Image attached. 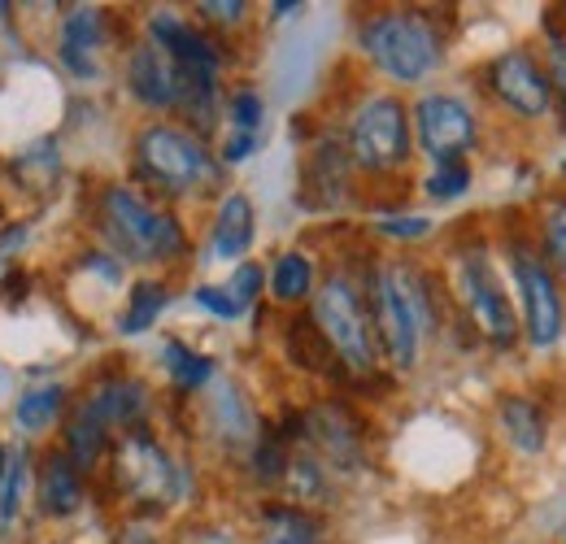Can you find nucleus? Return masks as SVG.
<instances>
[{"label": "nucleus", "instance_id": "f257e3e1", "mask_svg": "<svg viewBox=\"0 0 566 544\" xmlns=\"http://www.w3.org/2000/svg\"><path fill=\"white\" fill-rule=\"evenodd\" d=\"M96 218H101V231H105L114 258H123V262L166 266V262H179L188 253V236H184L179 218L148 205L132 188H118V184L105 188Z\"/></svg>", "mask_w": 566, "mask_h": 544}, {"label": "nucleus", "instance_id": "f03ea898", "mask_svg": "<svg viewBox=\"0 0 566 544\" xmlns=\"http://www.w3.org/2000/svg\"><path fill=\"white\" fill-rule=\"evenodd\" d=\"M370 318L384 357L397 370H415L419 362V341L436 327L431 318V287L423 274L406 266H379L370 279Z\"/></svg>", "mask_w": 566, "mask_h": 544}, {"label": "nucleus", "instance_id": "7ed1b4c3", "mask_svg": "<svg viewBox=\"0 0 566 544\" xmlns=\"http://www.w3.org/2000/svg\"><path fill=\"white\" fill-rule=\"evenodd\" d=\"M357 44L361 53L384 70L392 83H423L444 62V40L436 31V22L419 9H384L370 13L357 27Z\"/></svg>", "mask_w": 566, "mask_h": 544}, {"label": "nucleus", "instance_id": "20e7f679", "mask_svg": "<svg viewBox=\"0 0 566 544\" xmlns=\"http://www.w3.org/2000/svg\"><path fill=\"white\" fill-rule=\"evenodd\" d=\"M136 170L166 197H201L222 179V161L206 139L175 123H148L136 136Z\"/></svg>", "mask_w": 566, "mask_h": 544}, {"label": "nucleus", "instance_id": "39448f33", "mask_svg": "<svg viewBox=\"0 0 566 544\" xmlns=\"http://www.w3.org/2000/svg\"><path fill=\"white\" fill-rule=\"evenodd\" d=\"M310 318L318 323V332L327 336L332 353L340 357L345 370L370 375L379 366V336H375V318L366 310V301L357 296L349 274H332L318 292H314V310Z\"/></svg>", "mask_w": 566, "mask_h": 544}, {"label": "nucleus", "instance_id": "423d86ee", "mask_svg": "<svg viewBox=\"0 0 566 544\" xmlns=\"http://www.w3.org/2000/svg\"><path fill=\"white\" fill-rule=\"evenodd\" d=\"M349 161L361 170H401L410 161L415 148V127H410V109L397 96H366L349 118Z\"/></svg>", "mask_w": 566, "mask_h": 544}, {"label": "nucleus", "instance_id": "0eeeda50", "mask_svg": "<svg viewBox=\"0 0 566 544\" xmlns=\"http://www.w3.org/2000/svg\"><path fill=\"white\" fill-rule=\"evenodd\" d=\"M510 279H514V292L523 301V332L532 348H554L563 336V292H558V279L554 266L545 262V253H536L532 244L514 240L510 244Z\"/></svg>", "mask_w": 566, "mask_h": 544}, {"label": "nucleus", "instance_id": "6e6552de", "mask_svg": "<svg viewBox=\"0 0 566 544\" xmlns=\"http://www.w3.org/2000/svg\"><path fill=\"white\" fill-rule=\"evenodd\" d=\"M114 483L123 488V496L140 501V505H170L184 492V467L148 436V431H127L114 444Z\"/></svg>", "mask_w": 566, "mask_h": 544}, {"label": "nucleus", "instance_id": "1a4fd4ad", "mask_svg": "<svg viewBox=\"0 0 566 544\" xmlns=\"http://www.w3.org/2000/svg\"><path fill=\"white\" fill-rule=\"evenodd\" d=\"M453 283H458V296H462V305H467L475 332L489 344H496V348H514L518 332H523V318L514 314L510 292L501 287L489 253H484V249H467V253L458 258Z\"/></svg>", "mask_w": 566, "mask_h": 544}, {"label": "nucleus", "instance_id": "9d476101", "mask_svg": "<svg viewBox=\"0 0 566 544\" xmlns=\"http://www.w3.org/2000/svg\"><path fill=\"white\" fill-rule=\"evenodd\" d=\"M415 136L419 148L436 166H453V161H467L480 144V123H475V109L453 96V92H431L415 105Z\"/></svg>", "mask_w": 566, "mask_h": 544}, {"label": "nucleus", "instance_id": "9b49d317", "mask_svg": "<svg viewBox=\"0 0 566 544\" xmlns=\"http://www.w3.org/2000/svg\"><path fill=\"white\" fill-rule=\"evenodd\" d=\"M489 87L493 96L523 123H541L554 114V83L527 49H505L489 62Z\"/></svg>", "mask_w": 566, "mask_h": 544}, {"label": "nucleus", "instance_id": "f8f14e48", "mask_svg": "<svg viewBox=\"0 0 566 544\" xmlns=\"http://www.w3.org/2000/svg\"><path fill=\"white\" fill-rule=\"evenodd\" d=\"M127 87L148 109H179L184 101V66L153 40H140L127 57Z\"/></svg>", "mask_w": 566, "mask_h": 544}, {"label": "nucleus", "instance_id": "ddd939ff", "mask_svg": "<svg viewBox=\"0 0 566 544\" xmlns=\"http://www.w3.org/2000/svg\"><path fill=\"white\" fill-rule=\"evenodd\" d=\"M148 40L161 44L184 70L213 74V79H218V70H222V49L213 44L206 31H197L188 18H179V13H170V9H157V13L148 18Z\"/></svg>", "mask_w": 566, "mask_h": 544}, {"label": "nucleus", "instance_id": "4468645a", "mask_svg": "<svg viewBox=\"0 0 566 544\" xmlns=\"http://www.w3.org/2000/svg\"><path fill=\"white\" fill-rule=\"evenodd\" d=\"M301 422H305V440L318 449L323 467L354 471L361 462V422L354 414H345L340 406H318L310 409Z\"/></svg>", "mask_w": 566, "mask_h": 544}, {"label": "nucleus", "instance_id": "2eb2a0df", "mask_svg": "<svg viewBox=\"0 0 566 544\" xmlns=\"http://www.w3.org/2000/svg\"><path fill=\"white\" fill-rule=\"evenodd\" d=\"M101 49H105V13L83 4L71 9L62 22V66L71 70L74 79H96L101 74Z\"/></svg>", "mask_w": 566, "mask_h": 544}, {"label": "nucleus", "instance_id": "dca6fc26", "mask_svg": "<svg viewBox=\"0 0 566 544\" xmlns=\"http://www.w3.org/2000/svg\"><path fill=\"white\" fill-rule=\"evenodd\" d=\"M253 236H258L253 201H249L244 192H227V197L218 201V213H213L206 258H210V262H240V258L253 249Z\"/></svg>", "mask_w": 566, "mask_h": 544}, {"label": "nucleus", "instance_id": "f3484780", "mask_svg": "<svg viewBox=\"0 0 566 544\" xmlns=\"http://www.w3.org/2000/svg\"><path fill=\"white\" fill-rule=\"evenodd\" d=\"M496 427H501V440L523 458H541L549 449V414L523 393H510L496 401Z\"/></svg>", "mask_w": 566, "mask_h": 544}, {"label": "nucleus", "instance_id": "a211bd4d", "mask_svg": "<svg viewBox=\"0 0 566 544\" xmlns=\"http://www.w3.org/2000/svg\"><path fill=\"white\" fill-rule=\"evenodd\" d=\"M83 401L96 409L109 427H127V431H136L144 418V409H148V393H144L140 379H132V375H109V379H101Z\"/></svg>", "mask_w": 566, "mask_h": 544}, {"label": "nucleus", "instance_id": "6ab92c4d", "mask_svg": "<svg viewBox=\"0 0 566 544\" xmlns=\"http://www.w3.org/2000/svg\"><path fill=\"white\" fill-rule=\"evenodd\" d=\"M83 505V471L71 462L66 449H53L40 467V510L49 519H66Z\"/></svg>", "mask_w": 566, "mask_h": 544}, {"label": "nucleus", "instance_id": "aec40b11", "mask_svg": "<svg viewBox=\"0 0 566 544\" xmlns=\"http://www.w3.org/2000/svg\"><path fill=\"white\" fill-rule=\"evenodd\" d=\"M258 544H327V532L305 505H266Z\"/></svg>", "mask_w": 566, "mask_h": 544}, {"label": "nucleus", "instance_id": "412c9836", "mask_svg": "<svg viewBox=\"0 0 566 544\" xmlns=\"http://www.w3.org/2000/svg\"><path fill=\"white\" fill-rule=\"evenodd\" d=\"M109 436H114V427L83 401V406L71 414V427H66V453H71L74 467H78V471H92V467L105 458Z\"/></svg>", "mask_w": 566, "mask_h": 544}, {"label": "nucleus", "instance_id": "4be33fe9", "mask_svg": "<svg viewBox=\"0 0 566 544\" xmlns=\"http://www.w3.org/2000/svg\"><path fill=\"white\" fill-rule=\"evenodd\" d=\"M210 409H213V422H218V436H222L227 444L262 440V436H258V418H253V409H249L244 393H240L235 384H218L210 397Z\"/></svg>", "mask_w": 566, "mask_h": 544}, {"label": "nucleus", "instance_id": "5701e85b", "mask_svg": "<svg viewBox=\"0 0 566 544\" xmlns=\"http://www.w3.org/2000/svg\"><path fill=\"white\" fill-rule=\"evenodd\" d=\"M166 305H170V287H166L161 279H140V283L127 292V310H123V318H118V332H123V336H140V332H148V327L161 318Z\"/></svg>", "mask_w": 566, "mask_h": 544}, {"label": "nucleus", "instance_id": "b1692460", "mask_svg": "<svg viewBox=\"0 0 566 544\" xmlns=\"http://www.w3.org/2000/svg\"><path fill=\"white\" fill-rule=\"evenodd\" d=\"M161 366H166V375H170V384H175L179 393H201V388L213 379L210 357L197 353V348H188L184 341L161 344Z\"/></svg>", "mask_w": 566, "mask_h": 544}, {"label": "nucleus", "instance_id": "393cba45", "mask_svg": "<svg viewBox=\"0 0 566 544\" xmlns=\"http://www.w3.org/2000/svg\"><path fill=\"white\" fill-rule=\"evenodd\" d=\"M318 287H314V262L305 258V253H296V249H287L275 258V266H271V296L280 301V305H296V301H305V296H314Z\"/></svg>", "mask_w": 566, "mask_h": 544}, {"label": "nucleus", "instance_id": "a878e982", "mask_svg": "<svg viewBox=\"0 0 566 544\" xmlns=\"http://www.w3.org/2000/svg\"><path fill=\"white\" fill-rule=\"evenodd\" d=\"M62 406H66V388L62 384H40V388H31V393L18 397L13 418H18L22 431H44V427L57 422Z\"/></svg>", "mask_w": 566, "mask_h": 544}, {"label": "nucleus", "instance_id": "bb28decb", "mask_svg": "<svg viewBox=\"0 0 566 544\" xmlns=\"http://www.w3.org/2000/svg\"><path fill=\"white\" fill-rule=\"evenodd\" d=\"M541 244L545 262L566 279V197H554L541 209Z\"/></svg>", "mask_w": 566, "mask_h": 544}, {"label": "nucleus", "instance_id": "cd10ccee", "mask_svg": "<svg viewBox=\"0 0 566 544\" xmlns=\"http://www.w3.org/2000/svg\"><path fill=\"white\" fill-rule=\"evenodd\" d=\"M262 123H266V101L253 87H240L227 96V127L235 136H262Z\"/></svg>", "mask_w": 566, "mask_h": 544}, {"label": "nucleus", "instance_id": "c85d7f7f", "mask_svg": "<svg viewBox=\"0 0 566 544\" xmlns=\"http://www.w3.org/2000/svg\"><path fill=\"white\" fill-rule=\"evenodd\" d=\"M467 188H471V166H467V161L436 166L423 184V192L431 201H458V197H467Z\"/></svg>", "mask_w": 566, "mask_h": 544}, {"label": "nucleus", "instance_id": "c756f323", "mask_svg": "<svg viewBox=\"0 0 566 544\" xmlns=\"http://www.w3.org/2000/svg\"><path fill=\"white\" fill-rule=\"evenodd\" d=\"M22 488H27V453L18 449L4 467V479H0V527H9L18 519V505H22Z\"/></svg>", "mask_w": 566, "mask_h": 544}, {"label": "nucleus", "instance_id": "7c9ffc66", "mask_svg": "<svg viewBox=\"0 0 566 544\" xmlns=\"http://www.w3.org/2000/svg\"><path fill=\"white\" fill-rule=\"evenodd\" d=\"M262 287H266V271L258 266V262H240L231 279H227V292L235 296V305L240 310H253V301L262 296Z\"/></svg>", "mask_w": 566, "mask_h": 544}, {"label": "nucleus", "instance_id": "2f4dec72", "mask_svg": "<svg viewBox=\"0 0 566 544\" xmlns=\"http://www.w3.org/2000/svg\"><path fill=\"white\" fill-rule=\"evenodd\" d=\"M192 301H197V305H201V310H210L213 318H227V323H231V318H240V314H244V310H240V305H235V296H231V292H227V283H201V287H197V292H192Z\"/></svg>", "mask_w": 566, "mask_h": 544}, {"label": "nucleus", "instance_id": "473e14b6", "mask_svg": "<svg viewBox=\"0 0 566 544\" xmlns=\"http://www.w3.org/2000/svg\"><path fill=\"white\" fill-rule=\"evenodd\" d=\"M197 18L213 22V27H240L249 18V4L244 0H201L197 4Z\"/></svg>", "mask_w": 566, "mask_h": 544}, {"label": "nucleus", "instance_id": "72a5a7b5", "mask_svg": "<svg viewBox=\"0 0 566 544\" xmlns=\"http://www.w3.org/2000/svg\"><path fill=\"white\" fill-rule=\"evenodd\" d=\"M545 70L554 83V96L566 105V35H549V53H545Z\"/></svg>", "mask_w": 566, "mask_h": 544}, {"label": "nucleus", "instance_id": "f704fd0d", "mask_svg": "<svg viewBox=\"0 0 566 544\" xmlns=\"http://www.w3.org/2000/svg\"><path fill=\"white\" fill-rule=\"evenodd\" d=\"M379 231H384V236H397V240H419V236L431 231V222L419 218V213H410V218H384Z\"/></svg>", "mask_w": 566, "mask_h": 544}, {"label": "nucleus", "instance_id": "c9c22d12", "mask_svg": "<svg viewBox=\"0 0 566 544\" xmlns=\"http://www.w3.org/2000/svg\"><path fill=\"white\" fill-rule=\"evenodd\" d=\"M4 467H9V458H4V449H0V479H4Z\"/></svg>", "mask_w": 566, "mask_h": 544}, {"label": "nucleus", "instance_id": "e433bc0d", "mask_svg": "<svg viewBox=\"0 0 566 544\" xmlns=\"http://www.w3.org/2000/svg\"><path fill=\"white\" fill-rule=\"evenodd\" d=\"M563 541H566V527H563Z\"/></svg>", "mask_w": 566, "mask_h": 544}, {"label": "nucleus", "instance_id": "4c0bfd02", "mask_svg": "<svg viewBox=\"0 0 566 544\" xmlns=\"http://www.w3.org/2000/svg\"><path fill=\"white\" fill-rule=\"evenodd\" d=\"M563 170H566V161H563Z\"/></svg>", "mask_w": 566, "mask_h": 544}]
</instances>
